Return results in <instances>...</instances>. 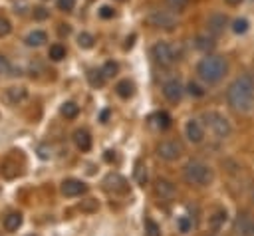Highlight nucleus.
<instances>
[{
	"label": "nucleus",
	"mask_w": 254,
	"mask_h": 236,
	"mask_svg": "<svg viewBox=\"0 0 254 236\" xmlns=\"http://www.w3.org/2000/svg\"><path fill=\"white\" fill-rule=\"evenodd\" d=\"M226 101L230 109L248 113L254 105V73H242L226 89Z\"/></svg>",
	"instance_id": "obj_1"
},
{
	"label": "nucleus",
	"mask_w": 254,
	"mask_h": 236,
	"mask_svg": "<svg viewBox=\"0 0 254 236\" xmlns=\"http://www.w3.org/2000/svg\"><path fill=\"white\" fill-rule=\"evenodd\" d=\"M226 71H228V63H226V59H224L222 56H206V58H202V59L198 61V65H196L198 77H200L204 83H208V85L218 83V81L226 75Z\"/></svg>",
	"instance_id": "obj_2"
},
{
	"label": "nucleus",
	"mask_w": 254,
	"mask_h": 236,
	"mask_svg": "<svg viewBox=\"0 0 254 236\" xmlns=\"http://www.w3.org/2000/svg\"><path fill=\"white\" fill-rule=\"evenodd\" d=\"M183 177L192 186H206L212 182V169L202 161H189L183 167Z\"/></svg>",
	"instance_id": "obj_3"
},
{
	"label": "nucleus",
	"mask_w": 254,
	"mask_h": 236,
	"mask_svg": "<svg viewBox=\"0 0 254 236\" xmlns=\"http://www.w3.org/2000/svg\"><path fill=\"white\" fill-rule=\"evenodd\" d=\"M204 119V125L210 129V133L216 137V139H226L230 133H232V127H230V121L218 113V111H206L202 115Z\"/></svg>",
	"instance_id": "obj_4"
},
{
	"label": "nucleus",
	"mask_w": 254,
	"mask_h": 236,
	"mask_svg": "<svg viewBox=\"0 0 254 236\" xmlns=\"http://www.w3.org/2000/svg\"><path fill=\"white\" fill-rule=\"evenodd\" d=\"M151 56L153 59L159 63V65H173L177 59H179V52L175 50L173 44L169 42H157L153 48H151Z\"/></svg>",
	"instance_id": "obj_5"
},
{
	"label": "nucleus",
	"mask_w": 254,
	"mask_h": 236,
	"mask_svg": "<svg viewBox=\"0 0 254 236\" xmlns=\"http://www.w3.org/2000/svg\"><path fill=\"white\" fill-rule=\"evenodd\" d=\"M183 153H185L183 145L179 141H175V139H167V141H161L157 145V155L163 161H177Z\"/></svg>",
	"instance_id": "obj_6"
},
{
	"label": "nucleus",
	"mask_w": 254,
	"mask_h": 236,
	"mask_svg": "<svg viewBox=\"0 0 254 236\" xmlns=\"http://www.w3.org/2000/svg\"><path fill=\"white\" fill-rule=\"evenodd\" d=\"M147 20H149L151 26L163 28V30H173L177 26V18L169 10H151V14L147 16Z\"/></svg>",
	"instance_id": "obj_7"
},
{
	"label": "nucleus",
	"mask_w": 254,
	"mask_h": 236,
	"mask_svg": "<svg viewBox=\"0 0 254 236\" xmlns=\"http://www.w3.org/2000/svg\"><path fill=\"white\" fill-rule=\"evenodd\" d=\"M226 24H228V18L224 14H220V12H214V14H210L206 18V30L210 32V36H220L224 32Z\"/></svg>",
	"instance_id": "obj_8"
},
{
	"label": "nucleus",
	"mask_w": 254,
	"mask_h": 236,
	"mask_svg": "<svg viewBox=\"0 0 254 236\" xmlns=\"http://www.w3.org/2000/svg\"><path fill=\"white\" fill-rule=\"evenodd\" d=\"M26 95H28L26 87H22V85H12V87L4 89L2 101H4L6 105H18V103H22V101L26 99Z\"/></svg>",
	"instance_id": "obj_9"
},
{
	"label": "nucleus",
	"mask_w": 254,
	"mask_h": 236,
	"mask_svg": "<svg viewBox=\"0 0 254 236\" xmlns=\"http://www.w3.org/2000/svg\"><path fill=\"white\" fill-rule=\"evenodd\" d=\"M87 190V184L79 178H65L62 182V194L65 196H81Z\"/></svg>",
	"instance_id": "obj_10"
},
{
	"label": "nucleus",
	"mask_w": 254,
	"mask_h": 236,
	"mask_svg": "<svg viewBox=\"0 0 254 236\" xmlns=\"http://www.w3.org/2000/svg\"><path fill=\"white\" fill-rule=\"evenodd\" d=\"M183 85H181V81L179 79H169V81H165L163 83V95L171 101V103H177V101H181V97H183Z\"/></svg>",
	"instance_id": "obj_11"
},
{
	"label": "nucleus",
	"mask_w": 254,
	"mask_h": 236,
	"mask_svg": "<svg viewBox=\"0 0 254 236\" xmlns=\"http://www.w3.org/2000/svg\"><path fill=\"white\" fill-rule=\"evenodd\" d=\"M155 194L161 200H173L175 194H177V186L171 180H167V178H157V182H155Z\"/></svg>",
	"instance_id": "obj_12"
},
{
	"label": "nucleus",
	"mask_w": 254,
	"mask_h": 236,
	"mask_svg": "<svg viewBox=\"0 0 254 236\" xmlns=\"http://www.w3.org/2000/svg\"><path fill=\"white\" fill-rule=\"evenodd\" d=\"M185 133H187L190 143H200L204 139V125L198 119H189L187 127H185Z\"/></svg>",
	"instance_id": "obj_13"
},
{
	"label": "nucleus",
	"mask_w": 254,
	"mask_h": 236,
	"mask_svg": "<svg viewBox=\"0 0 254 236\" xmlns=\"http://www.w3.org/2000/svg\"><path fill=\"white\" fill-rule=\"evenodd\" d=\"M105 186H107V190H113V192H127V188H129L127 180L119 175H109L105 178Z\"/></svg>",
	"instance_id": "obj_14"
},
{
	"label": "nucleus",
	"mask_w": 254,
	"mask_h": 236,
	"mask_svg": "<svg viewBox=\"0 0 254 236\" xmlns=\"http://www.w3.org/2000/svg\"><path fill=\"white\" fill-rule=\"evenodd\" d=\"M73 143L79 151H89L91 149V135L85 129H77L73 133Z\"/></svg>",
	"instance_id": "obj_15"
},
{
	"label": "nucleus",
	"mask_w": 254,
	"mask_h": 236,
	"mask_svg": "<svg viewBox=\"0 0 254 236\" xmlns=\"http://www.w3.org/2000/svg\"><path fill=\"white\" fill-rule=\"evenodd\" d=\"M236 226H238V230H240L242 236H254V218H250L248 214H242L238 218Z\"/></svg>",
	"instance_id": "obj_16"
},
{
	"label": "nucleus",
	"mask_w": 254,
	"mask_h": 236,
	"mask_svg": "<svg viewBox=\"0 0 254 236\" xmlns=\"http://www.w3.org/2000/svg\"><path fill=\"white\" fill-rule=\"evenodd\" d=\"M149 121H151L153 127H157V129H161V131H165V129L171 125V117H169V113H165V111H157V113H153Z\"/></svg>",
	"instance_id": "obj_17"
},
{
	"label": "nucleus",
	"mask_w": 254,
	"mask_h": 236,
	"mask_svg": "<svg viewBox=\"0 0 254 236\" xmlns=\"http://www.w3.org/2000/svg\"><path fill=\"white\" fill-rule=\"evenodd\" d=\"M22 214L20 212H10L6 218H4V228L8 230V232H16L20 226H22Z\"/></svg>",
	"instance_id": "obj_18"
},
{
	"label": "nucleus",
	"mask_w": 254,
	"mask_h": 236,
	"mask_svg": "<svg viewBox=\"0 0 254 236\" xmlns=\"http://www.w3.org/2000/svg\"><path fill=\"white\" fill-rule=\"evenodd\" d=\"M46 42H48V36H46V32H42V30H34V32H30V34L26 36V44L32 46V48H38V46H42V44H46Z\"/></svg>",
	"instance_id": "obj_19"
},
{
	"label": "nucleus",
	"mask_w": 254,
	"mask_h": 236,
	"mask_svg": "<svg viewBox=\"0 0 254 236\" xmlns=\"http://www.w3.org/2000/svg\"><path fill=\"white\" fill-rule=\"evenodd\" d=\"M115 91H117V95H119L121 99H129V97L133 95V91H135V85H133L129 79H121V81L115 85Z\"/></svg>",
	"instance_id": "obj_20"
},
{
	"label": "nucleus",
	"mask_w": 254,
	"mask_h": 236,
	"mask_svg": "<svg viewBox=\"0 0 254 236\" xmlns=\"http://www.w3.org/2000/svg\"><path fill=\"white\" fill-rule=\"evenodd\" d=\"M60 113L65 117V119H75L79 115V105L73 103V101H65L62 107H60Z\"/></svg>",
	"instance_id": "obj_21"
},
{
	"label": "nucleus",
	"mask_w": 254,
	"mask_h": 236,
	"mask_svg": "<svg viewBox=\"0 0 254 236\" xmlns=\"http://www.w3.org/2000/svg\"><path fill=\"white\" fill-rule=\"evenodd\" d=\"M105 75H103V71L101 69H89L87 71V81H89V85H93V87H101L103 83H105Z\"/></svg>",
	"instance_id": "obj_22"
},
{
	"label": "nucleus",
	"mask_w": 254,
	"mask_h": 236,
	"mask_svg": "<svg viewBox=\"0 0 254 236\" xmlns=\"http://www.w3.org/2000/svg\"><path fill=\"white\" fill-rule=\"evenodd\" d=\"M194 46H196L200 52H210V50L214 48V38H212V36H196Z\"/></svg>",
	"instance_id": "obj_23"
},
{
	"label": "nucleus",
	"mask_w": 254,
	"mask_h": 236,
	"mask_svg": "<svg viewBox=\"0 0 254 236\" xmlns=\"http://www.w3.org/2000/svg\"><path fill=\"white\" fill-rule=\"evenodd\" d=\"M48 56H50V59L60 61V59H64V58H65V48H64L62 44H54V46H50Z\"/></svg>",
	"instance_id": "obj_24"
},
{
	"label": "nucleus",
	"mask_w": 254,
	"mask_h": 236,
	"mask_svg": "<svg viewBox=\"0 0 254 236\" xmlns=\"http://www.w3.org/2000/svg\"><path fill=\"white\" fill-rule=\"evenodd\" d=\"M145 236H161V226L153 218H145Z\"/></svg>",
	"instance_id": "obj_25"
},
{
	"label": "nucleus",
	"mask_w": 254,
	"mask_h": 236,
	"mask_svg": "<svg viewBox=\"0 0 254 236\" xmlns=\"http://www.w3.org/2000/svg\"><path fill=\"white\" fill-rule=\"evenodd\" d=\"M135 180H137L141 186H145V182H147V167H145L141 161L135 165Z\"/></svg>",
	"instance_id": "obj_26"
},
{
	"label": "nucleus",
	"mask_w": 254,
	"mask_h": 236,
	"mask_svg": "<svg viewBox=\"0 0 254 236\" xmlns=\"http://www.w3.org/2000/svg\"><path fill=\"white\" fill-rule=\"evenodd\" d=\"M93 42H95V40H93V36H91V34H87V32H81V34L77 36V46H79V48L89 50V48L93 46Z\"/></svg>",
	"instance_id": "obj_27"
},
{
	"label": "nucleus",
	"mask_w": 254,
	"mask_h": 236,
	"mask_svg": "<svg viewBox=\"0 0 254 236\" xmlns=\"http://www.w3.org/2000/svg\"><path fill=\"white\" fill-rule=\"evenodd\" d=\"M177 226H179V230H181L183 234H187V232H190V228H192V220H190L189 216H179V218H177Z\"/></svg>",
	"instance_id": "obj_28"
},
{
	"label": "nucleus",
	"mask_w": 254,
	"mask_h": 236,
	"mask_svg": "<svg viewBox=\"0 0 254 236\" xmlns=\"http://www.w3.org/2000/svg\"><path fill=\"white\" fill-rule=\"evenodd\" d=\"M117 69H119V65H117L115 61H105L103 67H101V71H103L105 77H113V75L117 73Z\"/></svg>",
	"instance_id": "obj_29"
},
{
	"label": "nucleus",
	"mask_w": 254,
	"mask_h": 236,
	"mask_svg": "<svg viewBox=\"0 0 254 236\" xmlns=\"http://www.w3.org/2000/svg\"><path fill=\"white\" fill-rule=\"evenodd\" d=\"M79 208H81L83 212H93V210H97V208H99V204H97V200H95V198H85V200L79 204Z\"/></svg>",
	"instance_id": "obj_30"
},
{
	"label": "nucleus",
	"mask_w": 254,
	"mask_h": 236,
	"mask_svg": "<svg viewBox=\"0 0 254 236\" xmlns=\"http://www.w3.org/2000/svg\"><path fill=\"white\" fill-rule=\"evenodd\" d=\"M232 30H234L236 34H244V32L248 30V20H244V18L234 20V22H232Z\"/></svg>",
	"instance_id": "obj_31"
},
{
	"label": "nucleus",
	"mask_w": 254,
	"mask_h": 236,
	"mask_svg": "<svg viewBox=\"0 0 254 236\" xmlns=\"http://www.w3.org/2000/svg\"><path fill=\"white\" fill-rule=\"evenodd\" d=\"M187 91H189L190 95H194V97H200V95H204V89H202L198 83H192V81L187 85Z\"/></svg>",
	"instance_id": "obj_32"
},
{
	"label": "nucleus",
	"mask_w": 254,
	"mask_h": 236,
	"mask_svg": "<svg viewBox=\"0 0 254 236\" xmlns=\"http://www.w3.org/2000/svg\"><path fill=\"white\" fill-rule=\"evenodd\" d=\"M224 220H226V212L220 210V212H216V214L210 218V224H212V228H220V224H222Z\"/></svg>",
	"instance_id": "obj_33"
},
{
	"label": "nucleus",
	"mask_w": 254,
	"mask_h": 236,
	"mask_svg": "<svg viewBox=\"0 0 254 236\" xmlns=\"http://www.w3.org/2000/svg\"><path fill=\"white\" fill-rule=\"evenodd\" d=\"M38 155H40V159H50V157H52V147L46 145V143H42V145L38 147Z\"/></svg>",
	"instance_id": "obj_34"
},
{
	"label": "nucleus",
	"mask_w": 254,
	"mask_h": 236,
	"mask_svg": "<svg viewBox=\"0 0 254 236\" xmlns=\"http://www.w3.org/2000/svg\"><path fill=\"white\" fill-rule=\"evenodd\" d=\"M32 14H34V18H36V20H46V18L50 16V12H48L44 6H38V8H34V12H32Z\"/></svg>",
	"instance_id": "obj_35"
},
{
	"label": "nucleus",
	"mask_w": 254,
	"mask_h": 236,
	"mask_svg": "<svg viewBox=\"0 0 254 236\" xmlns=\"http://www.w3.org/2000/svg\"><path fill=\"white\" fill-rule=\"evenodd\" d=\"M73 6H75V0H58V8L64 10V12L73 10Z\"/></svg>",
	"instance_id": "obj_36"
},
{
	"label": "nucleus",
	"mask_w": 254,
	"mask_h": 236,
	"mask_svg": "<svg viewBox=\"0 0 254 236\" xmlns=\"http://www.w3.org/2000/svg\"><path fill=\"white\" fill-rule=\"evenodd\" d=\"M10 30H12V26H10V22H8L6 18H0V38H4V36H8V34H10Z\"/></svg>",
	"instance_id": "obj_37"
},
{
	"label": "nucleus",
	"mask_w": 254,
	"mask_h": 236,
	"mask_svg": "<svg viewBox=\"0 0 254 236\" xmlns=\"http://www.w3.org/2000/svg\"><path fill=\"white\" fill-rule=\"evenodd\" d=\"M167 4L173 8V10H177V12H181L187 4H189V0H167Z\"/></svg>",
	"instance_id": "obj_38"
},
{
	"label": "nucleus",
	"mask_w": 254,
	"mask_h": 236,
	"mask_svg": "<svg viewBox=\"0 0 254 236\" xmlns=\"http://www.w3.org/2000/svg\"><path fill=\"white\" fill-rule=\"evenodd\" d=\"M99 16L105 18V20H109V18L115 16V10H113L111 6H101V8H99Z\"/></svg>",
	"instance_id": "obj_39"
},
{
	"label": "nucleus",
	"mask_w": 254,
	"mask_h": 236,
	"mask_svg": "<svg viewBox=\"0 0 254 236\" xmlns=\"http://www.w3.org/2000/svg\"><path fill=\"white\" fill-rule=\"evenodd\" d=\"M10 71V61L4 58V56H0V75H4V73H8Z\"/></svg>",
	"instance_id": "obj_40"
},
{
	"label": "nucleus",
	"mask_w": 254,
	"mask_h": 236,
	"mask_svg": "<svg viewBox=\"0 0 254 236\" xmlns=\"http://www.w3.org/2000/svg\"><path fill=\"white\" fill-rule=\"evenodd\" d=\"M133 42H135V34H133L131 38H127V42H125V50H129V48L133 46Z\"/></svg>",
	"instance_id": "obj_41"
},
{
	"label": "nucleus",
	"mask_w": 254,
	"mask_h": 236,
	"mask_svg": "<svg viewBox=\"0 0 254 236\" xmlns=\"http://www.w3.org/2000/svg\"><path fill=\"white\" fill-rule=\"evenodd\" d=\"M113 159H115V151H107V153H105V161H109V163H111Z\"/></svg>",
	"instance_id": "obj_42"
},
{
	"label": "nucleus",
	"mask_w": 254,
	"mask_h": 236,
	"mask_svg": "<svg viewBox=\"0 0 254 236\" xmlns=\"http://www.w3.org/2000/svg\"><path fill=\"white\" fill-rule=\"evenodd\" d=\"M224 2H226V4H230V6H236V4H240L242 0H224Z\"/></svg>",
	"instance_id": "obj_43"
},
{
	"label": "nucleus",
	"mask_w": 254,
	"mask_h": 236,
	"mask_svg": "<svg viewBox=\"0 0 254 236\" xmlns=\"http://www.w3.org/2000/svg\"><path fill=\"white\" fill-rule=\"evenodd\" d=\"M107 115H109V111H103V113H101V121H105V119H107Z\"/></svg>",
	"instance_id": "obj_44"
},
{
	"label": "nucleus",
	"mask_w": 254,
	"mask_h": 236,
	"mask_svg": "<svg viewBox=\"0 0 254 236\" xmlns=\"http://www.w3.org/2000/svg\"><path fill=\"white\" fill-rule=\"evenodd\" d=\"M250 198H252V202H254V184L250 186Z\"/></svg>",
	"instance_id": "obj_45"
},
{
	"label": "nucleus",
	"mask_w": 254,
	"mask_h": 236,
	"mask_svg": "<svg viewBox=\"0 0 254 236\" xmlns=\"http://www.w3.org/2000/svg\"><path fill=\"white\" fill-rule=\"evenodd\" d=\"M119 2H123V0H119Z\"/></svg>",
	"instance_id": "obj_46"
}]
</instances>
